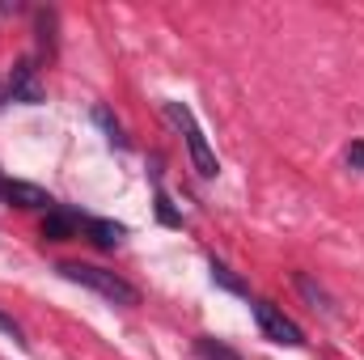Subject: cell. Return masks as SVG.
Instances as JSON below:
<instances>
[{
  "mask_svg": "<svg viewBox=\"0 0 364 360\" xmlns=\"http://www.w3.org/2000/svg\"><path fill=\"white\" fill-rule=\"evenodd\" d=\"M60 275L73 280V284H81V288H93L110 305H136L140 301L136 284H127L123 275H114V271H106V268H93V263H60Z\"/></svg>",
  "mask_w": 364,
  "mask_h": 360,
  "instance_id": "1",
  "label": "cell"
},
{
  "mask_svg": "<svg viewBox=\"0 0 364 360\" xmlns=\"http://www.w3.org/2000/svg\"><path fill=\"white\" fill-rule=\"evenodd\" d=\"M166 119H170V123H174V127L182 132V140H186V153H191V162H195L199 179H216L220 162H216V153H212V144H208L203 127L195 123L191 106H186V102H166Z\"/></svg>",
  "mask_w": 364,
  "mask_h": 360,
  "instance_id": "2",
  "label": "cell"
},
{
  "mask_svg": "<svg viewBox=\"0 0 364 360\" xmlns=\"http://www.w3.org/2000/svg\"><path fill=\"white\" fill-rule=\"evenodd\" d=\"M250 309H255V322H259V331H263L272 344H284V348H301V344H305L301 327H296L292 318H284L272 301H250Z\"/></svg>",
  "mask_w": 364,
  "mask_h": 360,
  "instance_id": "3",
  "label": "cell"
},
{
  "mask_svg": "<svg viewBox=\"0 0 364 360\" xmlns=\"http://www.w3.org/2000/svg\"><path fill=\"white\" fill-rule=\"evenodd\" d=\"M9 102H21V106H43L47 102V85L34 68V60H17L13 73H9Z\"/></svg>",
  "mask_w": 364,
  "mask_h": 360,
  "instance_id": "4",
  "label": "cell"
},
{
  "mask_svg": "<svg viewBox=\"0 0 364 360\" xmlns=\"http://www.w3.org/2000/svg\"><path fill=\"white\" fill-rule=\"evenodd\" d=\"M77 233H81V216L77 212H68V208H51L47 212V221H43V238L47 242H68Z\"/></svg>",
  "mask_w": 364,
  "mask_h": 360,
  "instance_id": "5",
  "label": "cell"
},
{
  "mask_svg": "<svg viewBox=\"0 0 364 360\" xmlns=\"http://www.w3.org/2000/svg\"><path fill=\"white\" fill-rule=\"evenodd\" d=\"M4 199L17 203V208H47L51 212V195L34 182H4Z\"/></svg>",
  "mask_w": 364,
  "mask_h": 360,
  "instance_id": "6",
  "label": "cell"
},
{
  "mask_svg": "<svg viewBox=\"0 0 364 360\" xmlns=\"http://www.w3.org/2000/svg\"><path fill=\"white\" fill-rule=\"evenodd\" d=\"M85 229H90L93 246H102V250H114L123 242V225H114V221H85Z\"/></svg>",
  "mask_w": 364,
  "mask_h": 360,
  "instance_id": "7",
  "label": "cell"
},
{
  "mask_svg": "<svg viewBox=\"0 0 364 360\" xmlns=\"http://www.w3.org/2000/svg\"><path fill=\"white\" fill-rule=\"evenodd\" d=\"M195 352H199L203 360H242L233 348H225V344L212 339V335H199V339H195Z\"/></svg>",
  "mask_w": 364,
  "mask_h": 360,
  "instance_id": "8",
  "label": "cell"
},
{
  "mask_svg": "<svg viewBox=\"0 0 364 360\" xmlns=\"http://www.w3.org/2000/svg\"><path fill=\"white\" fill-rule=\"evenodd\" d=\"M296 288L305 292V301H309L314 309H322V314H331V301H326V292H322V288H318V284H314L309 275H296Z\"/></svg>",
  "mask_w": 364,
  "mask_h": 360,
  "instance_id": "9",
  "label": "cell"
},
{
  "mask_svg": "<svg viewBox=\"0 0 364 360\" xmlns=\"http://www.w3.org/2000/svg\"><path fill=\"white\" fill-rule=\"evenodd\" d=\"M93 119L102 123V132H106V140H110V144H119V149L127 144V136H123V127H119V123L110 119V110H106V106H97V110H93Z\"/></svg>",
  "mask_w": 364,
  "mask_h": 360,
  "instance_id": "10",
  "label": "cell"
},
{
  "mask_svg": "<svg viewBox=\"0 0 364 360\" xmlns=\"http://www.w3.org/2000/svg\"><path fill=\"white\" fill-rule=\"evenodd\" d=\"M212 280H216V284H225V288H229V292H246V284H242V280H237V275H233V271L225 268V263H220V259H212Z\"/></svg>",
  "mask_w": 364,
  "mask_h": 360,
  "instance_id": "11",
  "label": "cell"
},
{
  "mask_svg": "<svg viewBox=\"0 0 364 360\" xmlns=\"http://www.w3.org/2000/svg\"><path fill=\"white\" fill-rule=\"evenodd\" d=\"M157 216H161V225H182V216L174 212V203H170L166 191H157Z\"/></svg>",
  "mask_w": 364,
  "mask_h": 360,
  "instance_id": "12",
  "label": "cell"
},
{
  "mask_svg": "<svg viewBox=\"0 0 364 360\" xmlns=\"http://www.w3.org/2000/svg\"><path fill=\"white\" fill-rule=\"evenodd\" d=\"M0 331H4V335L17 344V348H26V335H21V327H17V318H9L4 309H0Z\"/></svg>",
  "mask_w": 364,
  "mask_h": 360,
  "instance_id": "13",
  "label": "cell"
},
{
  "mask_svg": "<svg viewBox=\"0 0 364 360\" xmlns=\"http://www.w3.org/2000/svg\"><path fill=\"white\" fill-rule=\"evenodd\" d=\"M348 166L352 170H364V144L356 140V144H348Z\"/></svg>",
  "mask_w": 364,
  "mask_h": 360,
  "instance_id": "14",
  "label": "cell"
},
{
  "mask_svg": "<svg viewBox=\"0 0 364 360\" xmlns=\"http://www.w3.org/2000/svg\"><path fill=\"white\" fill-rule=\"evenodd\" d=\"M0 199H4V179H0Z\"/></svg>",
  "mask_w": 364,
  "mask_h": 360,
  "instance_id": "15",
  "label": "cell"
}]
</instances>
